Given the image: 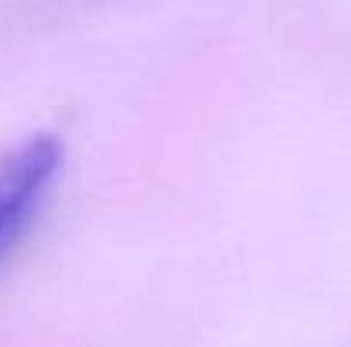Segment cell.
<instances>
[{
    "instance_id": "6da1fadb",
    "label": "cell",
    "mask_w": 351,
    "mask_h": 347,
    "mask_svg": "<svg viewBox=\"0 0 351 347\" xmlns=\"http://www.w3.org/2000/svg\"><path fill=\"white\" fill-rule=\"evenodd\" d=\"M58 170L62 143L51 133L31 136L0 160V269L34 229Z\"/></svg>"
}]
</instances>
